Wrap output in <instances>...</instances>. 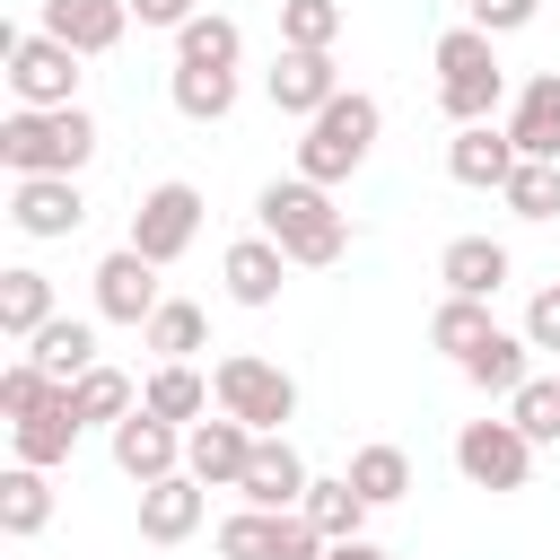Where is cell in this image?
Here are the masks:
<instances>
[{
	"instance_id": "e575fe53",
	"label": "cell",
	"mask_w": 560,
	"mask_h": 560,
	"mask_svg": "<svg viewBox=\"0 0 560 560\" xmlns=\"http://www.w3.org/2000/svg\"><path fill=\"white\" fill-rule=\"evenodd\" d=\"M280 44L289 52H332L341 44V0H280Z\"/></svg>"
},
{
	"instance_id": "277c9868",
	"label": "cell",
	"mask_w": 560,
	"mask_h": 560,
	"mask_svg": "<svg viewBox=\"0 0 560 560\" xmlns=\"http://www.w3.org/2000/svg\"><path fill=\"white\" fill-rule=\"evenodd\" d=\"M376 131H385V105H376V96H359V88H341V96L306 122V140H298V175L332 192L341 175H359V166H368Z\"/></svg>"
},
{
	"instance_id": "5b68a950",
	"label": "cell",
	"mask_w": 560,
	"mask_h": 560,
	"mask_svg": "<svg viewBox=\"0 0 560 560\" xmlns=\"http://www.w3.org/2000/svg\"><path fill=\"white\" fill-rule=\"evenodd\" d=\"M210 394H219V411L245 420L254 438H289V420H298V376H289L280 359H262V350H228V359L210 368Z\"/></svg>"
},
{
	"instance_id": "f35d334b",
	"label": "cell",
	"mask_w": 560,
	"mask_h": 560,
	"mask_svg": "<svg viewBox=\"0 0 560 560\" xmlns=\"http://www.w3.org/2000/svg\"><path fill=\"white\" fill-rule=\"evenodd\" d=\"M534 9H542V0H464V26H481V35H516V26H534Z\"/></svg>"
},
{
	"instance_id": "83f0119b",
	"label": "cell",
	"mask_w": 560,
	"mask_h": 560,
	"mask_svg": "<svg viewBox=\"0 0 560 560\" xmlns=\"http://www.w3.org/2000/svg\"><path fill=\"white\" fill-rule=\"evenodd\" d=\"M525 376H534V341H525V332H490V341L464 359V385H481V394H499V402H516Z\"/></svg>"
},
{
	"instance_id": "7a4b0ae2",
	"label": "cell",
	"mask_w": 560,
	"mask_h": 560,
	"mask_svg": "<svg viewBox=\"0 0 560 560\" xmlns=\"http://www.w3.org/2000/svg\"><path fill=\"white\" fill-rule=\"evenodd\" d=\"M429 70H438V105H446V122H455V131H464V122H490V114H499V96H508L499 35H481V26H446V35H438V52H429Z\"/></svg>"
},
{
	"instance_id": "8fae6325",
	"label": "cell",
	"mask_w": 560,
	"mask_h": 560,
	"mask_svg": "<svg viewBox=\"0 0 560 560\" xmlns=\"http://www.w3.org/2000/svg\"><path fill=\"white\" fill-rule=\"evenodd\" d=\"M88 280H96V315H105V324H131V332H140V324L166 306L158 262H149V254H131V245H114V254H105Z\"/></svg>"
},
{
	"instance_id": "603a6c76",
	"label": "cell",
	"mask_w": 560,
	"mask_h": 560,
	"mask_svg": "<svg viewBox=\"0 0 560 560\" xmlns=\"http://www.w3.org/2000/svg\"><path fill=\"white\" fill-rule=\"evenodd\" d=\"M298 516H306V525H315L324 542H359L376 508H368V499L350 490V472H315V481H306V499H298Z\"/></svg>"
},
{
	"instance_id": "6da1fadb",
	"label": "cell",
	"mask_w": 560,
	"mask_h": 560,
	"mask_svg": "<svg viewBox=\"0 0 560 560\" xmlns=\"http://www.w3.org/2000/svg\"><path fill=\"white\" fill-rule=\"evenodd\" d=\"M254 228L298 262V271H332L341 262V245H350V219L332 210V192L324 184H306V175H271L262 192H254Z\"/></svg>"
},
{
	"instance_id": "30bf717a",
	"label": "cell",
	"mask_w": 560,
	"mask_h": 560,
	"mask_svg": "<svg viewBox=\"0 0 560 560\" xmlns=\"http://www.w3.org/2000/svg\"><path fill=\"white\" fill-rule=\"evenodd\" d=\"M9 228L52 245V236H79L88 228V192L79 175H9Z\"/></svg>"
},
{
	"instance_id": "836d02e7",
	"label": "cell",
	"mask_w": 560,
	"mask_h": 560,
	"mask_svg": "<svg viewBox=\"0 0 560 560\" xmlns=\"http://www.w3.org/2000/svg\"><path fill=\"white\" fill-rule=\"evenodd\" d=\"M350 490H359L368 508H394V499L411 490V455H402V446H385V438H376V446H359V455H350Z\"/></svg>"
},
{
	"instance_id": "f546056e",
	"label": "cell",
	"mask_w": 560,
	"mask_h": 560,
	"mask_svg": "<svg viewBox=\"0 0 560 560\" xmlns=\"http://www.w3.org/2000/svg\"><path fill=\"white\" fill-rule=\"evenodd\" d=\"M245 61V35H236V18H219V9H201L184 35H175V70H236Z\"/></svg>"
},
{
	"instance_id": "ba28073f",
	"label": "cell",
	"mask_w": 560,
	"mask_h": 560,
	"mask_svg": "<svg viewBox=\"0 0 560 560\" xmlns=\"http://www.w3.org/2000/svg\"><path fill=\"white\" fill-rule=\"evenodd\" d=\"M455 472H464L472 490L508 499V490L534 481V438H525L516 420H464V429H455Z\"/></svg>"
},
{
	"instance_id": "ac0fdd59",
	"label": "cell",
	"mask_w": 560,
	"mask_h": 560,
	"mask_svg": "<svg viewBox=\"0 0 560 560\" xmlns=\"http://www.w3.org/2000/svg\"><path fill=\"white\" fill-rule=\"evenodd\" d=\"M289 271H298V262H289L262 228H254V236H236V245L219 254V280H228V298H236V306H280V280H289Z\"/></svg>"
},
{
	"instance_id": "cb8c5ba5",
	"label": "cell",
	"mask_w": 560,
	"mask_h": 560,
	"mask_svg": "<svg viewBox=\"0 0 560 560\" xmlns=\"http://www.w3.org/2000/svg\"><path fill=\"white\" fill-rule=\"evenodd\" d=\"M438 280H446V298H499L508 245H499V236H455V245L438 254Z\"/></svg>"
},
{
	"instance_id": "e0dca14e",
	"label": "cell",
	"mask_w": 560,
	"mask_h": 560,
	"mask_svg": "<svg viewBox=\"0 0 560 560\" xmlns=\"http://www.w3.org/2000/svg\"><path fill=\"white\" fill-rule=\"evenodd\" d=\"M508 140H516V158L560 166V70H534V79L516 88V105H508Z\"/></svg>"
},
{
	"instance_id": "1f68e13d",
	"label": "cell",
	"mask_w": 560,
	"mask_h": 560,
	"mask_svg": "<svg viewBox=\"0 0 560 560\" xmlns=\"http://www.w3.org/2000/svg\"><path fill=\"white\" fill-rule=\"evenodd\" d=\"M201 341H210V315H201L192 298H166V306L140 324V350H158V368H166V359H192Z\"/></svg>"
},
{
	"instance_id": "d6a6232c",
	"label": "cell",
	"mask_w": 560,
	"mask_h": 560,
	"mask_svg": "<svg viewBox=\"0 0 560 560\" xmlns=\"http://www.w3.org/2000/svg\"><path fill=\"white\" fill-rule=\"evenodd\" d=\"M166 96H175L184 122H228L236 114V70H175Z\"/></svg>"
},
{
	"instance_id": "7c38bea8",
	"label": "cell",
	"mask_w": 560,
	"mask_h": 560,
	"mask_svg": "<svg viewBox=\"0 0 560 560\" xmlns=\"http://www.w3.org/2000/svg\"><path fill=\"white\" fill-rule=\"evenodd\" d=\"M262 96H271V114L315 122V114L341 96V61H332V52H289V44H280V61L262 70Z\"/></svg>"
},
{
	"instance_id": "4fadbf2b",
	"label": "cell",
	"mask_w": 560,
	"mask_h": 560,
	"mask_svg": "<svg viewBox=\"0 0 560 560\" xmlns=\"http://www.w3.org/2000/svg\"><path fill=\"white\" fill-rule=\"evenodd\" d=\"M105 438H114V472H122V481H140V490H149V481H166V472H184V429H175V420H158V411H131V420H122V429H105Z\"/></svg>"
},
{
	"instance_id": "44dd1931",
	"label": "cell",
	"mask_w": 560,
	"mask_h": 560,
	"mask_svg": "<svg viewBox=\"0 0 560 560\" xmlns=\"http://www.w3.org/2000/svg\"><path fill=\"white\" fill-rule=\"evenodd\" d=\"M26 359H35L52 385H79L88 368H105V359H96V324H88V315H52V324L26 341Z\"/></svg>"
},
{
	"instance_id": "d590c367",
	"label": "cell",
	"mask_w": 560,
	"mask_h": 560,
	"mask_svg": "<svg viewBox=\"0 0 560 560\" xmlns=\"http://www.w3.org/2000/svg\"><path fill=\"white\" fill-rule=\"evenodd\" d=\"M52 394H61V385H52V376H44V368H35L26 350H18L9 368H0V420H9V429H18V420H35V411H44Z\"/></svg>"
},
{
	"instance_id": "52a82bcc",
	"label": "cell",
	"mask_w": 560,
	"mask_h": 560,
	"mask_svg": "<svg viewBox=\"0 0 560 560\" xmlns=\"http://www.w3.org/2000/svg\"><path fill=\"white\" fill-rule=\"evenodd\" d=\"M192 236H201V184H184V175H166V184H149L140 192V210H131V254H149L158 271L166 262H184L192 254Z\"/></svg>"
},
{
	"instance_id": "ffe728a7",
	"label": "cell",
	"mask_w": 560,
	"mask_h": 560,
	"mask_svg": "<svg viewBox=\"0 0 560 560\" xmlns=\"http://www.w3.org/2000/svg\"><path fill=\"white\" fill-rule=\"evenodd\" d=\"M306 455L289 446V438H254V464H245V481H236V499L245 508H298L306 499Z\"/></svg>"
},
{
	"instance_id": "8992f818",
	"label": "cell",
	"mask_w": 560,
	"mask_h": 560,
	"mask_svg": "<svg viewBox=\"0 0 560 560\" xmlns=\"http://www.w3.org/2000/svg\"><path fill=\"white\" fill-rule=\"evenodd\" d=\"M79 52L61 44V35H44V26H26V35H9V96L26 105V114H61V105H79Z\"/></svg>"
},
{
	"instance_id": "d6986e66",
	"label": "cell",
	"mask_w": 560,
	"mask_h": 560,
	"mask_svg": "<svg viewBox=\"0 0 560 560\" xmlns=\"http://www.w3.org/2000/svg\"><path fill=\"white\" fill-rule=\"evenodd\" d=\"M201 508H210V490L192 481V472H166V481H149L140 490V542H192L201 534Z\"/></svg>"
},
{
	"instance_id": "f1b7e54d",
	"label": "cell",
	"mask_w": 560,
	"mask_h": 560,
	"mask_svg": "<svg viewBox=\"0 0 560 560\" xmlns=\"http://www.w3.org/2000/svg\"><path fill=\"white\" fill-rule=\"evenodd\" d=\"M70 411H79V429H122V420L140 411V385H131L122 368H88V376L70 385Z\"/></svg>"
},
{
	"instance_id": "8d00e7d4",
	"label": "cell",
	"mask_w": 560,
	"mask_h": 560,
	"mask_svg": "<svg viewBox=\"0 0 560 560\" xmlns=\"http://www.w3.org/2000/svg\"><path fill=\"white\" fill-rule=\"evenodd\" d=\"M508 420H516L534 446H551V438H560V376H525L516 402H508Z\"/></svg>"
},
{
	"instance_id": "b9f144b4",
	"label": "cell",
	"mask_w": 560,
	"mask_h": 560,
	"mask_svg": "<svg viewBox=\"0 0 560 560\" xmlns=\"http://www.w3.org/2000/svg\"><path fill=\"white\" fill-rule=\"evenodd\" d=\"M324 560H394V551H385V542H368V534H359V542H332V551H324Z\"/></svg>"
},
{
	"instance_id": "60d3db41",
	"label": "cell",
	"mask_w": 560,
	"mask_h": 560,
	"mask_svg": "<svg viewBox=\"0 0 560 560\" xmlns=\"http://www.w3.org/2000/svg\"><path fill=\"white\" fill-rule=\"evenodd\" d=\"M131 18H140V26H158V35H184V26L201 18V0H131Z\"/></svg>"
},
{
	"instance_id": "7402d4cb",
	"label": "cell",
	"mask_w": 560,
	"mask_h": 560,
	"mask_svg": "<svg viewBox=\"0 0 560 560\" xmlns=\"http://www.w3.org/2000/svg\"><path fill=\"white\" fill-rule=\"evenodd\" d=\"M210 376L192 368V359H166V368H149V385H140V411H158V420H175V429H192V420H210Z\"/></svg>"
},
{
	"instance_id": "5bb4252c",
	"label": "cell",
	"mask_w": 560,
	"mask_h": 560,
	"mask_svg": "<svg viewBox=\"0 0 560 560\" xmlns=\"http://www.w3.org/2000/svg\"><path fill=\"white\" fill-rule=\"evenodd\" d=\"M245 464H254V429H245V420L219 411V420H192V429H184V472H192L201 490H236Z\"/></svg>"
},
{
	"instance_id": "ab89813d",
	"label": "cell",
	"mask_w": 560,
	"mask_h": 560,
	"mask_svg": "<svg viewBox=\"0 0 560 560\" xmlns=\"http://www.w3.org/2000/svg\"><path fill=\"white\" fill-rule=\"evenodd\" d=\"M525 341H534V350H560V280L525 298Z\"/></svg>"
},
{
	"instance_id": "9c48e42d",
	"label": "cell",
	"mask_w": 560,
	"mask_h": 560,
	"mask_svg": "<svg viewBox=\"0 0 560 560\" xmlns=\"http://www.w3.org/2000/svg\"><path fill=\"white\" fill-rule=\"evenodd\" d=\"M332 542L298 508H236L219 516V560H324Z\"/></svg>"
},
{
	"instance_id": "4dcf8cb0",
	"label": "cell",
	"mask_w": 560,
	"mask_h": 560,
	"mask_svg": "<svg viewBox=\"0 0 560 560\" xmlns=\"http://www.w3.org/2000/svg\"><path fill=\"white\" fill-rule=\"evenodd\" d=\"M499 324H490V298H438V315H429V350H446L455 368L490 341Z\"/></svg>"
},
{
	"instance_id": "74e56055",
	"label": "cell",
	"mask_w": 560,
	"mask_h": 560,
	"mask_svg": "<svg viewBox=\"0 0 560 560\" xmlns=\"http://www.w3.org/2000/svg\"><path fill=\"white\" fill-rule=\"evenodd\" d=\"M499 201H508L516 219H534V228H542V219H560V166H534V158H525V166L508 175V192H499Z\"/></svg>"
},
{
	"instance_id": "9a60e30c",
	"label": "cell",
	"mask_w": 560,
	"mask_h": 560,
	"mask_svg": "<svg viewBox=\"0 0 560 560\" xmlns=\"http://www.w3.org/2000/svg\"><path fill=\"white\" fill-rule=\"evenodd\" d=\"M44 35H61L79 61H96V52H114L122 35H131V0H44V18H35Z\"/></svg>"
},
{
	"instance_id": "484cf974",
	"label": "cell",
	"mask_w": 560,
	"mask_h": 560,
	"mask_svg": "<svg viewBox=\"0 0 560 560\" xmlns=\"http://www.w3.org/2000/svg\"><path fill=\"white\" fill-rule=\"evenodd\" d=\"M9 446H18V464H35V472H52V464H70V446H79V411H70V385L35 411V420H18L9 429Z\"/></svg>"
},
{
	"instance_id": "2e32d148",
	"label": "cell",
	"mask_w": 560,
	"mask_h": 560,
	"mask_svg": "<svg viewBox=\"0 0 560 560\" xmlns=\"http://www.w3.org/2000/svg\"><path fill=\"white\" fill-rule=\"evenodd\" d=\"M516 166H525V158H516V140H508V122H464V131L446 140V175L472 184V192H508Z\"/></svg>"
},
{
	"instance_id": "d4e9b609",
	"label": "cell",
	"mask_w": 560,
	"mask_h": 560,
	"mask_svg": "<svg viewBox=\"0 0 560 560\" xmlns=\"http://www.w3.org/2000/svg\"><path fill=\"white\" fill-rule=\"evenodd\" d=\"M52 315H61V306H52V280H44L35 262H9V271H0V332L26 350V341L52 324Z\"/></svg>"
},
{
	"instance_id": "4316f807",
	"label": "cell",
	"mask_w": 560,
	"mask_h": 560,
	"mask_svg": "<svg viewBox=\"0 0 560 560\" xmlns=\"http://www.w3.org/2000/svg\"><path fill=\"white\" fill-rule=\"evenodd\" d=\"M44 525H52V472L9 464V472H0V534H9V542H35Z\"/></svg>"
},
{
	"instance_id": "3957f363",
	"label": "cell",
	"mask_w": 560,
	"mask_h": 560,
	"mask_svg": "<svg viewBox=\"0 0 560 560\" xmlns=\"http://www.w3.org/2000/svg\"><path fill=\"white\" fill-rule=\"evenodd\" d=\"M88 158H96V114L88 105H61V114L9 105V122H0V166L9 175H79Z\"/></svg>"
}]
</instances>
